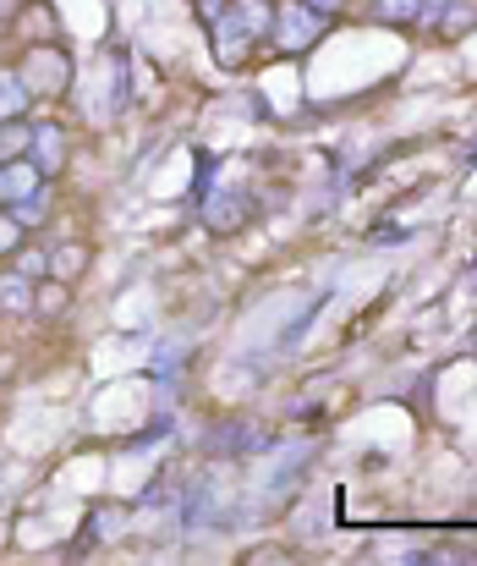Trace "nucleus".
<instances>
[{
  "label": "nucleus",
  "mask_w": 477,
  "mask_h": 566,
  "mask_svg": "<svg viewBox=\"0 0 477 566\" xmlns=\"http://www.w3.org/2000/svg\"><path fill=\"white\" fill-rule=\"evenodd\" d=\"M269 28H275V6H269V0H236V6H220V17H214V50H220V61L236 66V61L247 55V44L264 39Z\"/></svg>",
  "instance_id": "f257e3e1"
},
{
  "label": "nucleus",
  "mask_w": 477,
  "mask_h": 566,
  "mask_svg": "<svg viewBox=\"0 0 477 566\" xmlns=\"http://www.w3.org/2000/svg\"><path fill=\"white\" fill-rule=\"evenodd\" d=\"M17 77H22V88H28L33 99H61V94L72 88V61H66V50H55V44H33V50L22 55Z\"/></svg>",
  "instance_id": "f03ea898"
},
{
  "label": "nucleus",
  "mask_w": 477,
  "mask_h": 566,
  "mask_svg": "<svg viewBox=\"0 0 477 566\" xmlns=\"http://www.w3.org/2000/svg\"><path fill=\"white\" fill-rule=\"evenodd\" d=\"M269 39L280 44V50H308L324 39V11L308 6V0H286V6H275V28H269Z\"/></svg>",
  "instance_id": "7ed1b4c3"
},
{
  "label": "nucleus",
  "mask_w": 477,
  "mask_h": 566,
  "mask_svg": "<svg viewBox=\"0 0 477 566\" xmlns=\"http://www.w3.org/2000/svg\"><path fill=\"white\" fill-rule=\"evenodd\" d=\"M28 160L39 166V177H55V171L66 166V133H61L55 122H39L33 138H28Z\"/></svg>",
  "instance_id": "20e7f679"
},
{
  "label": "nucleus",
  "mask_w": 477,
  "mask_h": 566,
  "mask_svg": "<svg viewBox=\"0 0 477 566\" xmlns=\"http://www.w3.org/2000/svg\"><path fill=\"white\" fill-rule=\"evenodd\" d=\"M28 138H33V127H28L22 116L0 122V166H6V160H22V155H28Z\"/></svg>",
  "instance_id": "39448f33"
},
{
  "label": "nucleus",
  "mask_w": 477,
  "mask_h": 566,
  "mask_svg": "<svg viewBox=\"0 0 477 566\" xmlns=\"http://www.w3.org/2000/svg\"><path fill=\"white\" fill-rule=\"evenodd\" d=\"M33 286H28V275L22 270H6L0 275V308H11V314H22V308H33V297H28Z\"/></svg>",
  "instance_id": "423d86ee"
},
{
  "label": "nucleus",
  "mask_w": 477,
  "mask_h": 566,
  "mask_svg": "<svg viewBox=\"0 0 477 566\" xmlns=\"http://www.w3.org/2000/svg\"><path fill=\"white\" fill-rule=\"evenodd\" d=\"M28 88H22V77L17 72H0V122H11V116H22L28 111Z\"/></svg>",
  "instance_id": "0eeeda50"
},
{
  "label": "nucleus",
  "mask_w": 477,
  "mask_h": 566,
  "mask_svg": "<svg viewBox=\"0 0 477 566\" xmlns=\"http://www.w3.org/2000/svg\"><path fill=\"white\" fill-rule=\"evenodd\" d=\"M473 22H477L473 0H445V11H439V28H445V33H467Z\"/></svg>",
  "instance_id": "6e6552de"
},
{
  "label": "nucleus",
  "mask_w": 477,
  "mask_h": 566,
  "mask_svg": "<svg viewBox=\"0 0 477 566\" xmlns=\"http://www.w3.org/2000/svg\"><path fill=\"white\" fill-rule=\"evenodd\" d=\"M17 226H39L44 214H50V203H44V192H28V198H11V209H6Z\"/></svg>",
  "instance_id": "1a4fd4ad"
},
{
  "label": "nucleus",
  "mask_w": 477,
  "mask_h": 566,
  "mask_svg": "<svg viewBox=\"0 0 477 566\" xmlns=\"http://www.w3.org/2000/svg\"><path fill=\"white\" fill-rule=\"evenodd\" d=\"M417 6H423V0H373V17L406 28V22H417Z\"/></svg>",
  "instance_id": "9d476101"
},
{
  "label": "nucleus",
  "mask_w": 477,
  "mask_h": 566,
  "mask_svg": "<svg viewBox=\"0 0 477 566\" xmlns=\"http://www.w3.org/2000/svg\"><path fill=\"white\" fill-rule=\"evenodd\" d=\"M17 237H22V226L11 214H0V253H17Z\"/></svg>",
  "instance_id": "9b49d317"
},
{
  "label": "nucleus",
  "mask_w": 477,
  "mask_h": 566,
  "mask_svg": "<svg viewBox=\"0 0 477 566\" xmlns=\"http://www.w3.org/2000/svg\"><path fill=\"white\" fill-rule=\"evenodd\" d=\"M439 11H445V0H423V6H417V22H412V28H434V22H439Z\"/></svg>",
  "instance_id": "f8f14e48"
},
{
  "label": "nucleus",
  "mask_w": 477,
  "mask_h": 566,
  "mask_svg": "<svg viewBox=\"0 0 477 566\" xmlns=\"http://www.w3.org/2000/svg\"><path fill=\"white\" fill-rule=\"evenodd\" d=\"M77 259H83V253H77V248H72V242H66V248H61V253H55V270H61V275H66V270H77Z\"/></svg>",
  "instance_id": "ddd939ff"
},
{
  "label": "nucleus",
  "mask_w": 477,
  "mask_h": 566,
  "mask_svg": "<svg viewBox=\"0 0 477 566\" xmlns=\"http://www.w3.org/2000/svg\"><path fill=\"white\" fill-rule=\"evenodd\" d=\"M308 6H318V11H324V17H329V11H335V6H340V0H308Z\"/></svg>",
  "instance_id": "4468645a"
},
{
  "label": "nucleus",
  "mask_w": 477,
  "mask_h": 566,
  "mask_svg": "<svg viewBox=\"0 0 477 566\" xmlns=\"http://www.w3.org/2000/svg\"><path fill=\"white\" fill-rule=\"evenodd\" d=\"M6 11H11V0H0V17H6Z\"/></svg>",
  "instance_id": "2eb2a0df"
},
{
  "label": "nucleus",
  "mask_w": 477,
  "mask_h": 566,
  "mask_svg": "<svg viewBox=\"0 0 477 566\" xmlns=\"http://www.w3.org/2000/svg\"><path fill=\"white\" fill-rule=\"evenodd\" d=\"M0 203H6V177H0Z\"/></svg>",
  "instance_id": "dca6fc26"
}]
</instances>
